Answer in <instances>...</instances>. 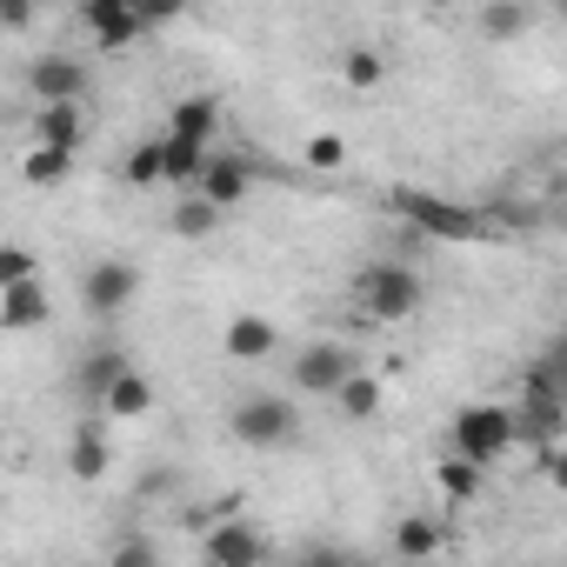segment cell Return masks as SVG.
Here are the masks:
<instances>
[{"mask_svg": "<svg viewBox=\"0 0 567 567\" xmlns=\"http://www.w3.org/2000/svg\"><path fill=\"white\" fill-rule=\"evenodd\" d=\"M421 301H427V280H421V267H408V260H368V267L354 274V308H361L368 321H381V328L414 321Z\"/></svg>", "mask_w": 567, "mask_h": 567, "instance_id": "6da1fadb", "label": "cell"}, {"mask_svg": "<svg viewBox=\"0 0 567 567\" xmlns=\"http://www.w3.org/2000/svg\"><path fill=\"white\" fill-rule=\"evenodd\" d=\"M447 447H454V461H467V467L487 474V467L514 447V408H501V401H467V408H454Z\"/></svg>", "mask_w": 567, "mask_h": 567, "instance_id": "7a4b0ae2", "label": "cell"}, {"mask_svg": "<svg viewBox=\"0 0 567 567\" xmlns=\"http://www.w3.org/2000/svg\"><path fill=\"white\" fill-rule=\"evenodd\" d=\"M394 214H401L414 234H427V240H481V234H487V220H481L474 207L441 200V194H427V187H394Z\"/></svg>", "mask_w": 567, "mask_h": 567, "instance_id": "3957f363", "label": "cell"}, {"mask_svg": "<svg viewBox=\"0 0 567 567\" xmlns=\"http://www.w3.org/2000/svg\"><path fill=\"white\" fill-rule=\"evenodd\" d=\"M28 94H34V107H87L94 68L81 54H34L28 61Z\"/></svg>", "mask_w": 567, "mask_h": 567, "instance_id": "277c9868", "label": "cell"}, {"mask_svg": "<svg viewBox=\"0 0 567 567\" xmlns=\"http://www.w3.org/2000/svg\"><path fill=\"white\" fill-rule=\"evenodd\" d=\"M295 427H301V414H295L288 394H247V401L227 414V434H234L240 447H280V441H295Z\"/></svg>", "mask_w": 567, "mask_h": 567, "instance_id": "5b68a950", "label": "cell"}, {"mask_svg": "<svg viewBox=\"0 0 567 567\" xmlns=\"http://www.w3.org/2000/svg\"><path fill=\"white\" fill-rule=\"evenodd\" d=\"M141 301V267L134 260H94L87 274H81V308L94 315V321H114V315H127Z\"/></svg>", "mask_w": 567, "mask_h": 567, "instance_id": "8992f818", "label": "cell"}, {"mask_svg": "<svg viewBox=\"0 0 567 567\" xmlns=\"http://www.w3.org/2000/svg\"><path fill=\"white\" fill-rule=\"evenodd\" d=\"M81 28H87V41L101 54H121V48H134L147 34V8H134V0H87Z\"/></svg>", "mask_w": 567, "mask_h": 567, "instance_id": "52a82bcc", "label": "cell"}, {"mask_svg": "<svg viewBox=\"0 0 567 567\" xmlns=\"http://www.w3.org/2000/svg\"><path fill=\"white\" fill-rule=\"evenodd\" d=\"M348 374H361V361H354L348 341H308V348L295 354V388H301V394H328V401H334V388H341Z\"/></svg>", "mask_w": 567, "mask_h": 567, "instance_id": "ba28073f", "label": "cell"}, {"mask_svg": "<svg viewBox=\"0 0 567 567\" xmlns=\"http://www.w3.org/2000/svg\"><path fill=\"white\" fill-rule=\"evenodd\" d=\"M254 194V161L247 154H207V167H200V181H194V200H207L214 214H227V207H240Z\"/></svg>", "mask_w": 567, "mask_h": 567, "instance_id": "9c48e42d", "label": "cell"}, {"mask_svg": "<svg viewBox=\"0 0 567 567\" xmlns=\"http://www.w3.org/2000/svg\"><path fill=\"white\" fill-rule=\"evenodd\" d=\"M200 560L207 567H260L267 560V534L254 520H214L200 534Z\"/></svg>", "mask_w": 567, "mask_h": 567, "instance_id": "30bf717a", "label": "cell"}, {"mask_svg": "<svg viewBox=\"0 0 567 567\" xmlns=\"http://www.w3.org/2000/svg\"><path fill=\"white\" fill-rule=\"evenodd\" d=\"M48 321H54V295L41 288V280H21V288L0 295V328H8V334H34Z\"/></svg>", "mask_w": 567, "mask_h": 567, "instance_id": "8fae6325", "label": "cell"}, {"mask_svg": "<svg viewBox=\"0 0 567 567\" xmlns=\"http://www.w3.org/2000/svg\"><path fill=\"white\" fill-rule=\"evenodd\" d=\"M28 147L81 154V147H87V107H34V141H28Z\"/></svg>", "mask_w": 567, "mask_h": 567, "instance_id": "7c38bea8", "label": "cell"}, {"mask_svg": "<svg viewBox=\"0 0 567 567\" xmlns=\"http://www.w3.org/2000/svg\"><path fill=\"white\" fill-rule=\"evenodd\" d=\"M107 467H114L107 427H101V421H81L74 441H68V481H107Z\"/></svg>", "mask_w": 567, "mask_h": 567, "instance_id": "4fadbf2b", "label": "cell"}, {"mask_svg": "<svg viewBox=\"0 0 567 567\" xmlns=\"http://www.w3.org/2000/svg\"><path fill=\"white\" fill-rule=\"evenodd\" d=\"M220 348H227V361H267L280 348V328L267 315H234L227 334H220Z\"/></svg>", "mask_w": 567, "mask_h": 567, "instance_id": "5bb4252c", "label": "cell"}, {"mask_svg": "<svg viewBox=\"0 0 567 567\" xmlns=\"http://www.w3.org/2000/svg\"><path fill=\"white\" fill-rule=\"evenodd\" d=\"M154 414V381L141 368H127L107 394H101V421H147Z\"/></svg>", "mask_w": 567, "mask_h": 567, "instance_id": "9a60e30c", "label": "cell"}, {"mask_svg": "<svg viewBox=\"0 0 567 567\" xmlns=\"http://www.w3.org/2000/svg\"><path fill=\"white\" fill-rule=\"evenodd\" d=\"M214 127H220V101L214 94H187V101H174V114H167V134L174 141H214Z\"/></svg>", "mask_w": 567, "mask_h": 567, "instance_id": "2e32d148", "label": "cell"}, {"mask_svg": "<svg viewBox=\"0 0 567 567\" xmlns=\"http://www.w3.org/2000/svg\"><path fill=\"white\" fill-rule=\"evenodd\" d=\"M207 154H214V147H200V141H174V134H161V181L194 194V181H200Z\"/></svg>", "mask_w": 567, "mask_h": 567, "instance_id": "e0dca14e", "label": "cell"}, {"mask_svg": "<svg viewBox=\"0 0 567 567\" xmlns=\"http://www.w3.org/2000/svg\"><path fill=\"white\" fill-rule=\"evenodd\" d=\"M127 368H134V361H127L121 348H94V354H81V368H74V388H81L87 401H101V394H107V388H114Z\"/></svg>", "mask_w": 567, "mask_h": 567, "instance_id": "ac0fdd59", "label": "cell"}, {"mask_svg": "<svg viewBox=\"0 0 567 567\" xmlns=\"http://www.w3.org/2000/svg\"><path fill=\"white\" fill-rule=\"evenodd\" d=\"M441 540H447V534H441V520H427V514H408V520L394 527V554H401V560H434Z\"/></svg>", "mask_w": 567, "mask_h": 567, "instance_id": "d6986e66", "label": "cell"}, {"mask_svg": "<svg viewBox=\"0 0 567 567\" xmlns=\"http://www.w3.org/2000/svg\"><path fill=\"white\" fill-rule=\"evenodd\" d=\"M334 408H341L348 421H374V414H381V381H374L368 368H361V374H348V381L334 388Z\"/></svg>", "mask_w": 567, "mask_h": 567, "instance_id": "ffe728a7", "label": "cell"}, {"mask_svg": "<svg viewBox=\"0 0 567 567\" xmlns=\"http://www.w3.org/2000/svg\"><path fill=\"white\" fill-rule=\"evenodd\" d=\"M341 81H348L354 94H374V87L388 81V54H381V48H348V54H341Z\"/></svg>", "mask_w": 567, "mask_h": 567, "instance_id": "44dd1931", "label": "cell"}, {"mask_svg": "<svg viewBox=\"0 0 567 567\" xmlns=\"http://www.w3.org/2000/svg\"><path fill=\"white\" fill-rule=\"evenodd\" d=\"M74 161H81V154H61V147H28L21 181H28V187H61V181L74 174Z\"/></svg>", "mask_w": 567, "mask_h": 567, "instance_id": "7402d4cb", "label": "cell"}, {"mask_svg": "<svg viewBox=\"0 0 567 567\" xmlns=\"http://www.w3.org/2000/svg\"><path fill=\"white\" fill-rule=\"evenodd\" d=\"M534 21H540V14H534V8H520V0H514V8H507V0L481 8V34H487V41H520Z\"/></svg>", "mask_w": 567, "mask_h": 567, "instance_id": "603a6c76", "label": "cell"}, {"mask_svg": "<svg viewBox=\"0 0 567 567\" xmlns=\"http://www.w3.org/2000/svg\"><path fill=\"white\" fill-rule=\"evenodd\" d=\"M21 280H41V254L21 240H0V295L21 288Z\"/></svg>", "mask_w": 567, "mask_h": 567, "instance_id": "cb8c5ba5", "label": "cell"}, {"mask_svg": "<svg viewBox=\"0 0 567 567\" xmlns=\"http://www.w3.org/2000/svg\"><path fill=\"white\" fill-rule=\"evenodd\" d=\"M167 227H174V234H181V240H207V234H214V227H220V214H214V207H207V200H194V194H187V200H181V207H174V214H167Z\"/></svg>", "mask_w": 567, "mask_h": 567, "instance_id": "d4e9b609", "label": "cell"}, {"mask_svg": "<svg viewBox=\"0 0 567 567\" xmlns=\"http://www.w3.org/2000/svg\"><path fill=\"white\" fill-rule=\"evenodd\" d=\"M434 481H441V494H447V501H474V494L487 487V474H481V467H467V461H454V454L434 467Z\"/></svg>", "mask_w": 567, "mask_h": 567, "instance_id": "484cf974", "label": "cell"}, {"mask_svg": "<svg viewBox=\"0 0 567 567\" xmlns=\"http://www.w3.org/2000/svg\"><path fill=\"white\" fill-rule=\"evenodd\" d=\"M121 181H127V187H154V181H161V141H141V147L121 161Z\"/></svg>", "mask_w": 567, "mask_h": 567, "instance_id": "4316f807", "label": "cell"}, {"mask_svg": "<svg viewBox=\"0 0 567 567\" xmlns=\"http://www.w3.org/2000/svg\"><path fill=\"white\" fill-rule=\"evenodd\" d=\"M341 161H348V141H341V134H315V141L301 147V167H315V174H334Z\"/></svg>", "mask_w": 567, "mask_h": 567, "instance_id": "83f0119b", "label": "cell"}, {"mask_svg": "<svg viewBox=\"0 0 567 567\" xmlns=\"http://www.w3.org/2000/svg\"><path fill=\"white\" fill-rule=\"evenodd\" d=\"M107 567H161V547H154V534H127V540L107 554Z\"/></svg>", "mask_w": 567, "mask_h": 567, "instance_id": "f1b7e54d", "label": "cell"}, {"mask_svg": "<svg viewBox=\"0 0 567 567\" xmlns=\"http://www.w3.org/2000/svg\"><path fill=\"white\" fill-rule=\"evenodd\" d=\"M0 28H8V34H28V28H34V8H21V0H0Z\"/></svg>", "mask_w": 567, "mask_h": 567, "instance_id": "f546056e", "label": "cell"}, {"mask_svg": "<svg viewBox=\"0 0 567 567\" xmlns=\"http://www.w3.org/2000/svg\"><path fill=\"white\" fill-rule=\"evenodd\" d=\"M295 567H348V560H341V554H301Z\"/></svg>", "mask_w": 567, "mask_h": 567, "instance_id": "4dcf8cb0", "label": "cell"}, {"mask_svg": "<svg viewBox=\"0 0 567 567\" xmlns=\"http://www.w3.org/2000/svg\"><path fill=\"white\" fill-rule=\"evenodd\" d=\"M161 567H167V560H161Z\"/></svg>", "mask_w": 567, "mask_h": 567, "instance_id": "1f68e13d", "label": "cell"}]
</instances>
